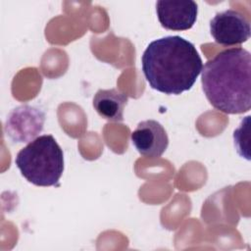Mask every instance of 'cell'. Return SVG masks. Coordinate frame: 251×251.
Instances as JSON below:
<instances>
[{
  "label": "cell",
  "mask_w": 251,
  "mask_h": 251,
  "mask_svg": "<svg viewBox=\"0 0 251 251\" xmlns=\"http://www.w3.org/2000/svg\"><path fill=\"white\" fill-rule=\"evenodd\" d=\"M251 54L237 47L223 50L206 62L201 83L210 104L226 114H242L251 108Z\"/></svg>",
  "instance_id": "7a4b0ae2"
},
{
  "label": "cell",
  "mask_w": 251,
  "mask_h": 251,
  "mask_svg": "<svg viewBox=\"0 0 251 251\" xmlns=\"http://www.w3.org/2000/svg\"><path fill=\"white\" fill-rule=\"evenodd\" d=\"M44 121L43 111L34 106L22 105L9 114L5 132L14 142H28L41 132Z\"/></svg>",
  "instance_id": "5b68a950"
},
{
  "label": "cell",
  "mask_w": 251,
  "mask_h": 251,
  "mask_svg": "<svg viewBox=\"0 0 251 251\" xmlns=\"http://www.w3.org/2000/svg\"><path fill=\"white\" fill-rule=\"evenodd\" d=\"M15 163L22 176L37 186L57 185L64 171V154L56 139L44 134L19 151Z\"/></svg>",
  "instance_id": "3957f363"
},
{
  "label": "cell",
  "mask_w": 251,
  "mask_h": 251,
  "mask_svg": "<svg viewBox=\"0 0 251 251\" xmlns=\"http://www.w3.org/2000/svg\"><path fill=\"white\" fill-rule=\"evenodd\" d=\"M141 65L149 85L168 95L189 90L203 68L194 44L179 35L150 42L141 57Z\"/></svg>",
  "instance_id": "6da1fadb"
},
{
  "label": "cell",
  "mask_w": 251,
  "mask_h": 251,
  "mask_svg": "<svg viewBox=\"0 0 251 251\" xmlns=\"http://www.w3.org/2000/svg\"><path fill=\"white\" fill-rule=\"evenodd\" d=\"M156 12L163 27L171 30H186L191 28L196 22L198 6L192 0H159L156 3Z\"/></svg>",
  "instance_id": "52a82bcc"
},
{
  "label": "cell",
  "mask_w": 251,
  "mask_h": 251,
  "mask_svg": "<svg viewBox=\"0 0 251 251\" xmlns=\"http://www.w3.org/2000/svg\"><path fill=\"white\" fill-rule=\"evenodd\" d=\"M127 96L116 88L99 89L93 98V107L107 121L122 122Z\"/></svg>",
  "instance_id": "ba28073f"
},
{
  "label": "cell",
  "mask_w": 251,
  "mask_h": 251,
  "mask_svg": "<svg viewBox=\"0 0 251 251\" xmlns=\"http://www.w3.org/2000/svg\"><path fill=\"white\" fill-rule=\"evenodd\" d=\"M130 137L135 149L149 158L161 157L169 145L166 129L155 120L140 122Z\"/></svg>",
  "instance_id": "8992f818"
},
{
  "label": "cell",
  "mask_w": 251,
  "mask_h": 251,
  "mask_svg": "<svg viewBox=\"0 0 251 251\" xmlns=\"http://www.w3.org/2000/svg\"><path fill=\"white\" fill-rule=\"evenodd\" d=\"M210 33L218 44H241L250 38V22L240 12L228 9L214 16L210 22Z\"/></svg>",
  "instance_id": "277c9868"
}]
</instances>
